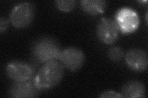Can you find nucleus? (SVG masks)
<instances>
[{
    "instance_id": "nucleus-15",
    "label": "nucleus",
    "mask_w": 148,
    "mask_h": 98,
    "mask_svg": "<svg viewBox=\"0 0 148 98\" xmlns=\"http://www.w3.org/2000/svg\"><path fill=\"white\" fill-rule=\"evenodd\" d=\"M8 25L9 23L6 18L1 17L0 18V32L1 34L7 30Z\"/></svg>"
},
{
    "instance_id": "nucleus-13",
    "label": "nucleus",
    "mask_w": 148,
    "mask_h": 98,
    "mask_svg": "<svg viewBox=\"0 0 148 98\" xmlns=\"http://www.w3.org/2000/svg\"><path fill=\"white\" fill-rule=\"evenodd\" d=\"M109 58L114 62H118L121 60L123 56L124 52L119 46H113L109 49L108 52Z\"/></svg>"
},
{
    "instance_id": "nucleus-12",
    "label": "nucleus",
    "mask_w": 148,
    "mask_h": 98,
    "mask_svg": "<svg viewBox=\"0 0 148 98\" xmlns=\"http://www.w3.org/2000/svg\"><path fill=\"white\" fill-rule=\"evenodd\" d=\"M54 3L59 10L64 12L72 11L77 4V1L75 0H58Z\"/></svg>"
},
{
    "instance_id": "nucleus-6",
    "label": "nucleus",
    "mask_w": 148,
    "mask_h": 98,
    "mask_svg": "<svg viewBox=\"0 0 148 98\" xmlns=\"http://www.w3.org/2000/svg\"><path fill=\"white\" fill-rule=\"evenodd\" d=\"M119 28L116 22L111 18H102L96 28V34L102 43L112 45L119 38Z\"/></svg>"
},
{
    "instance_id": "nucleus-11",
    "label": "nucleus",
    "mask_w": 148,
    "mask_h": 98,
    "mask_svg": "<svg viewBox=\"0 0 148 98\" xmlns=\"http://www.w3.org/2000/svg\"><path fill=\"white\" fill-rule=\"evenodd\" d=\"M80 6L88 14L97 16L105 11L107 2L103 0H83L80 1Z\"/></svg>"
},
{
    "instance_id": "nucleus-4",
    "label": "nucleus",
    "mask_w": 148,
    "mask_h": 98,
    "mask_svg": "<svg viewBox=\"0 0 148 98\" xmlns=\"http://www.w3.org/2000/svg\"><path fill=\"white\" fill-rule=\"evenodd\" d=\"M115 20L122 34H128L136 31L140 26V17L134 9L123 7L118 9L115 15Z\"/></svg>"
},
{
    "instance_id": "nucleus-7",
    "label": "nucleus",
    "mask_w": 148,
    "mask_h": 98,
    "mask_svg": "<svg viewBox=\"0 0 148 98\" xmlns=\"http://www.w3.org/2000/svg\"><path fill=\"white\" fill-rule=\"evenodd\" d=\"M8 77L14 82L29 81L33 77L34 69L31 65L19 60L9 62L6 68Z\"/></svg>"
},
{
    "instance_id": "nucleus-1",
    "label": "nucleus",
    "mask_w": 148,
    "mask_h": 98,
    "mask_svg": "<svg viewBox=\"0 0 148 98\" xmlns=\"http://www.w3.org/2000/svg\"><path fill=\"white\" fill-rule=\"evenodd\" d=\"M64 67L58 59H53L45 63L40 68L34 78V83L39 91L52 89L62 80Z\"/></svg>"
},
{
    "instance_id": "nucleus-8",
    "label": "nucleus",
    "mask_w": 148,
    "mask_h": 98,
    "mask_svg": "<svg viewBox=\"0 0 148 98\" xmlns=\"http://www.w3.org/2000/svg\"><path fill=\"white\" fill-rule=\"evenodd\" d=\"M127 66L135 72L146 71L148 66V56L145 50L140 49L129 50L125 56Z\"/></svg>"
},
{
    "instance_id": "nucleus-14",
    "label": "nucleus",
    "mask_w": 148,
    "mask_h": 98,
    "mask_svg": "<svg viewBox=\"0 0 148 98\" xmlns=\"http://www.w3.org/2000/svg\"><path fill=\"white\" fill-rule=\"evenodd\" d=\"M99 97L101 98H122L123 96L119 93L114 91H105L101 93L99 95Z\"/></svg>"
},
{
    "instance_id": "nucleus-5",
    "label": "nucleus",
    "mask_w": 148,
    "mask_h": 98,
    "mask_svg": "<svg viewBox=\"0 0 148 98\" xmlns=\"http://www.w3.org/2000/svg\"><path fill=\"white\" fill-rule=\"evenodd\" d=\"M63 66L71 72H76L85 63V54L75 47H69L61 50L58 59Z\"/></svg>"
},
{
    "instance_id": "nucleus-10",
    "label": "nucleus",
    "mask_w": 148,
    "mask_h": 98,
    "mask_svg": "<svg viewBox=\"0 0 148 98\" xmlns=\"http://www.w3.org/2000/svg\"><path fill=\"white\" fill-rule=\"evenodd\" d=\"M123 97L140 98L146 96V87L145 84L138 80H132L124 84L121 89Z\"/></svg>"
},
{
    "instance_id": "nucleus-9",
    "label": "nucleus",
    "mask_w": 148,
    "mask_h": 98,
    "mask_svg": "<svg viewBox=\"0 0 148 98\" xmlns=\"http://www.w3.org/2000/svg\"><path fill=\"white\" fill-rule=\"evenodd\" d=\"M38 92L34 82H14L9 88L8 95L11 97H35L38 95Z\"/></svg>"
},
{
    "instance_id": "nucleus-2",
    "label": "nucleus",
    "mask_w": 148,
    "mask_h": 98,
    "mask_svg": "<svg viewBox=\"0 0 148 98\" xmlns=\"http://www.w3.org/2000/svg\"><path fill=\"white\" fill-rule=\"evenodd\" d=\"M61 50L56 39L50 36H43L34 42L31 52L36 62L45 63L51 60L58 59Z\"/></svg>"
},
{
    "instance_id": "nucleus-3",
    "label": "nucleus",
    "mask_w": 148,
    "mask_h": 98,
    "mask_svg": "<svg viewBox=\"0 0 148 98\" xmlns=\"http://www.w3.org/2000/svg\"><path fill=\"white\" fill-rule=\"evenodd\" d=\"M35 7L31 2L18 4L13 7L9 20L13 26L17 28H25L29 26L35 16Z\"/></svg>"
}]
</instances>
